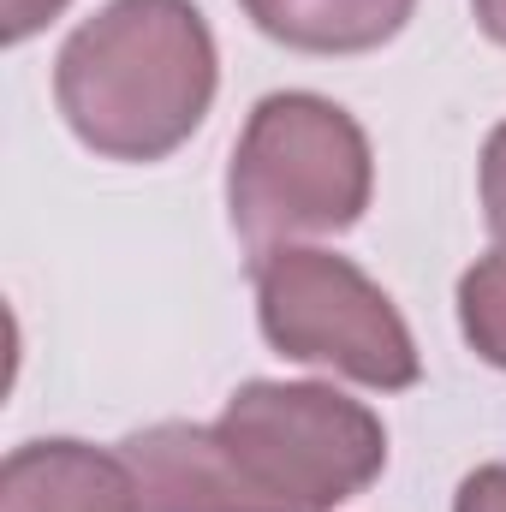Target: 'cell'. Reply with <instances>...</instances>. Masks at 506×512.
Here are the masks:
<instances>
[{
    "instance_id": "12",
    "label": "cell",
    "mask_w": 506,
    "mask_h": 512,
    "mask_svg": "<svg viewBox=\"0 0 506 512\" xmlns=\"http://www.w3.org/2000/svg\"><path fill=\"white\" fill-rule=\"evenodd\" d=\"M471 12H477V30L506 48V0H471Z\"/></svg>"
},
{
    "instance_id": "4",
    "label": "cell",
    "mask_w": 506,
    "mask_h": 512,
    "mask_svg": "<svg viewBox=\"0 0 506 512\" xmlns=\"http://www.w3.org/2000/svg\"><path fill=\"white\" fill-rule=\"evenodd\" d=\"M251 286L256 328L280 358L316 364L376 393H405L423 382V358L399 304L352 256H334L322 245H286L256 256Z\"/></svg>"
},
{
    "instance_id": "9",
    "label": "cell",
    "mask_w": 506,
    "mask_h": 512,
    "mask_svg": "<svg viewBox=\"0 0 506 512\" xmlns=\"http://www.w3.org/2000/svg\"><path fill=\"white\" fill-rule=\"evenodd\" d=\"M477 191H483V221H489V233L506 245V120L489 131V143H483Z\"/></svg>"
},
{
    "instance_id": "10",
    "label": "cell",
    "mask_w": 506,
    "mask_h": 512,
    "mask_svg": "<svg viewBox=\"0 0 506 512\" xmlns=\"http://www.w3.org/2000/svg\"><path fill=\"white\" fill-rule=\"evenodd\" d=\"M66 6H72V0H0V36H6V48H18V42H30L36 30H48Z\"/></svg>"
},
{
    "instance_id": "1",
    "label": "cell",
    "mask_w": 506,
    "mask_h": 512,
    "mask_svg": "<svg viewBox=\"0 0 506 512\" xmlns=\"http://www.w3.org/2000/svg\"><path fill=\"white\" fill-rule=\"evenodd\" d=\"M221 90L215 30L197 0H108L54 60V102L102 161H167L209 120Z\"/></svg>"
},
{
    "instance_id": "2",
    "label": "cell",
    "mask_w": 506,
    "mask_h": 512,
    "mask_svg": "<svg viewBox=\"0 0 506 512\" xmlns=\"http://www.w3.org/2000/svg\"><path fill=\"white\" fill-rule=\"evenodd\" d=\"M370 197L376 155L340 102L316 90H274L251 108L227 161V221L251 262L358 227Z\"/></svg>"
},
{
    "instance_id": "6",
    "label": "cell",
    "mask_w": 506,
    "mask_h": 512,
    "mask_svg": "<svg viewBox=\"0 0 506 512\" xmlns=\"http://www.w3.org/2000/svg\"><path fill=\"white\" fill-rule=\"evenodd\" d=\"M0 512H143V501H137L126 453L48 435L6 453Z\"/></svg>"
},
{
    "instance_id": "5",
    "label": "cell",
    "mask_w": 506,
    "mask_h": 512,
    "mask_svg": "<svg viewBox=\"0 0 506 512\" xmlns=\"http://www.w3.org/2000/svg\"><path fill=\"white\" fill-rule=\"evenodd\" d=\"M143 512H262L215 441V423H149L120 441Z\"/></svg>"
},
{
    "instance_id": "3",
    "label": "cell",
    "mask_w": 506,
    "mask_h": 512,
    "mask_svg": "<svg viewBox=\"0 0 506 512\" xmlns=\"http://www.w3.org/2000/svg\"><path fill=\"white\" fill-rule=\"evenodd\" d=\"M215 441L262 512H334L387 471L381 417L328 382H245Z\"/></svg>"
},
{
    "instance_id": "8",
    "label": "cell",
    "mask_w": 506,
    "mask_h": 512,
    "mask_svg": "<svg viewBox=\"0 0 506 512\" xmlns=\"http://www.w3.org/2000/svg\"><path fill=\"white\" fill-rule=\"evenodd\" d=\"M459 334L483 364L506 370V245L459 274Z\"/></svg>"
},
{
    "instance_id": "11",
    "label": "cell",
    "mask_w": 506,
    "mask_h": 512,
    "mask_svg": "<svg viewBox=\"0 0 506 512\" xmlns=\"http://www.w3.org/2000/svg\"><path fill=\"white\" fill-rule=\"evenodd\" d=\"M453 512H506V459H495V465H477V471L459 483Z\"/></svg>"
},
{
    "instance_id": "7",
    "label": "cell",
    "mask_w": 506,
    "mask_h": 512,
    "mask_svg": "<svg viewBox=\"0 0 506 512\" xmlns=\"http://www.w3.org/2000/svg\"><path fill=\"white\" fill-rule=\"evenodd\" d=\"M268 42L298 54H370L387 48L417 0H239Z\"/></svg>"
}]
</instances>
